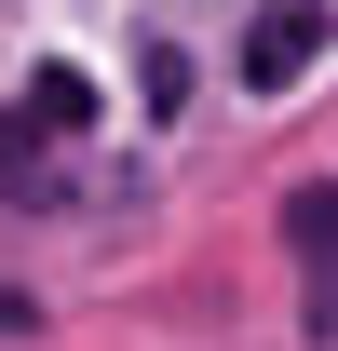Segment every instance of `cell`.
<instances>
[{"mask_svg":"<svg viewBox=\"0 0 338 351\" xmlns=\"http://www.w3.org/2000/svg\"><path fill=\"white\" fill-rule=\"evenodd\" d=\"M82 122H95V82H82V68H41L27 108H0V189H41V162H54Z\"/></svg>","mask_w":338,"mask_h":351,"instance_id":"1","label":"cell"},{"mask_svg":"<svg viewBox=\"0 0 338 351\" xmlns=\"http://www.w3.org/2000/svg\"><path fill=\"white\" fill-rule=\"evenodd\" d=\"M325 41H338V0H257V27H244V82H257V95H284Z\"/></svg>","mask_w":338,"mask_h":351,"instance_id":"2","label":"cell"},{"mask_svg":"<svg viewBox=\"0 0 338 351\" xmlns=\"http://www.w3.org/2000/svg\"><path fill=\"white\" fill-rule=\"evenodd\" d=\"M284 243H297V284H311V324L338 338V189H297V203H284Z\"/></svg>","mask_w":338,"mask_h":351,"instance_id":"3","label":"cell"}]
</instances>
